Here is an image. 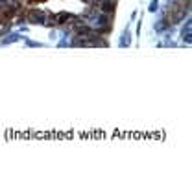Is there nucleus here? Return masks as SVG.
<instances>
[{
  "mask_svg": "<svg viewBox=\"0 0 192 192\" xmlns=\"http://www.w3.org/2000/svg\"><path fill=\"white\" fill-rule=\"evenodd\" d=\"M28 20H30V22L43 20V13H41V11H30V13H28Z\"/></svg>",
  "mask_w": 192,
  "mask_h": 192,
  "instance_id": "1",
  "label": "nucleus"
},
{
  "mask_svg": "<svg viewBox=\"0 0 192 192\" xmlns=\"http://www.w3.org/2000/svg\"><path fill=\"white\" fill-rule=\"evenodd\" d=\"M102 9H104L105 13H109V11H113V2H109V0H105V2H102Z\"/></svg>",
  "mask_w": 192,
  "mask_h": 192,
  "instance_id": "2",
  "label": "nucleus"
},
{
  "mask_svg": "<svg viewBox=\"0 0 192 192\" xmlns=\"http://www.w3.org/2000/svg\"><path fill=\"white\" fill-rule=\"evenodd\" d=\"M30 2H33V4H35V2H44V0H30Z\"/></svg>",
  "mask_w": 192,
  "mask_h": 192,
  "instance_id": "3",
  "label": "nucleus"
}]
</instances>
